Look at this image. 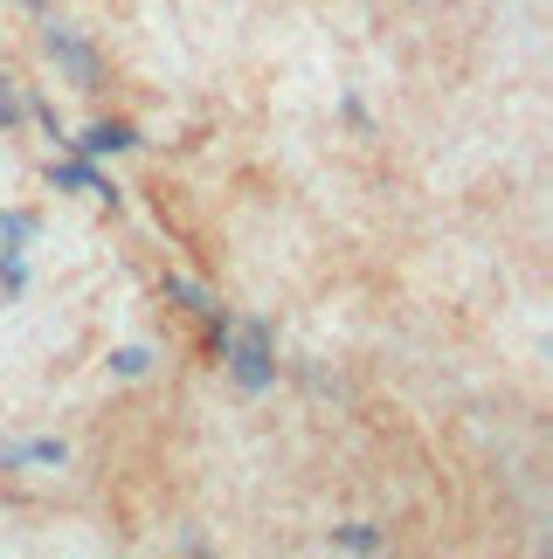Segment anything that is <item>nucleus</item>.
Wrapping results in <instances>:
<instances>
[{"mask_svg": "<svg viewBox=\"0 0 553 559\" xmlns=\"http://www.w3.org/2000/svg\"><path fill=\"white\" fill-rule=\"evenodd\" d=\"M228 373H236L249 394H257V386H270L276 359H270V332H263V325H236V332H228Z\"/></svg>", "mask_w": 553, "mask_h": 559, "instance_id": "f257e3e1", "label": "nucleus"}, {"mask_svg": "<svg viewBox=\"0 0 553 559\" xmlns=\"http://www.w3.org/2000/svg\"><path fill=\"white\" fill-rule=\"evenodd\" d=\"M49 180H56V187H70V193H91V201H118L111 180H104L91 159H56V166H49Z\"/></svg>", "mask_w": 553, "mask_h": 559, "instance_id": "f03ea898", "label": "nucleus"}, {"mask_svg": "<svg viewBox=\"0 0 553 559\" xmlns=\"http://www.w3.org/2000/svg\"><path fill=\"white\" fill-rule=\"evenodd\" d=\"M49 56L62 62V70H70L77 83H83V91H91V83H97V56L91 49H83V41L70 35V28H49Z\"/></svg>", "mask_w": 553, "mask_h": 559, "instance_id": "7ed1b4c3", "label": "nucleus"}, {"mask_svg": "<svg viewBox=\"0 0 553 559\" xmlns=\"http://www.w3.org/2000/svg\"><path fill=\"white\" fill-rule=\"evenodd\" d=\"M70 145L83 159H97V153H125V145H139V139H132V124H91V132L70 139Z\"/></svg>", "mask_w": 553, "mask_h": 559, "instance_id": "20e7f679", "label": "nucleus"}, {"mask_svg": "<svg viewBox=\"0 0 553 559\" xmlns=\"http://www.w3.org/2000/svg\"><path fill=\"white\" fill-rule=\"evenodd\" d=\"M0 463H62V442H8Z\"/></svg>", "mask_w": 553, "mask_h": 559, "instance_id": "39448f33", "label": "nucleus"}, {"mask_svg": "<svg viewBox=\"0 0 553 559\" xmlns=\"http://www.w3.org/2000/svg\"><path fill=\"white\" fill-rule=\"evenodd\" d=\"M332 546H339V552H380L388 539H380V532H367V525H339V532H332Z\"/></svg>", "mask_w": 553, "mask_h": 559, "instance_id": "423d86ee", "label": "nucleus"}, {"mask_svg": "<svg viewBox=\"0 0 553 559\" xmlns=\"http://www.w3.org/2000/svg\"><path fill=\"white\" fill-rule=\"evenodd\" d=\"M28 235H35L28 214H0V249H8V255H21V242H28Z\"/></svg>", "mask_w": 553, "mask_h": 559, "instance_id": "0eeeda50", "label": "nucleus"}, {"mask_svg": "<svg viewBox=\"0 0 553 559\" xmlns=\"http://www.w3.org/2000/svg\"><path fill=\"white\" fill-rule=\"evenodd\" d=\"M111 367H118V373H125V380H139V373H145V367H153V353H145V346H125V353H118V359H111Z\"/></svg>", "mask_w": 553, "mask_h": 559, "instance_id": "6e6552de", "label": "nucleus"}, {"mask_svg": "<svg viewBox=\"0 0 553 559\" xmlns=\"http://www.w3.org/2000/svg\"><path fill=\"white\" fill-rule=\"evenodd\" d=\"M21 118V91H14V76L0 70V124H14Z\"/></svg>", "mask_w": 553, "mask_h": 559, "instance_id": "1a4fd4ad", "label": "nucleus"}]
</instances>
